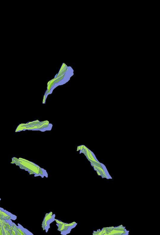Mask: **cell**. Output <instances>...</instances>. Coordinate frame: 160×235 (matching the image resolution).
Segmentation results:
<instances>
[{
    "label": "cell",
    "mask_w": 160,
    "mask_h": 235,
    "mask_svg": "<svg viewBox=\"0 0 160 235\" xmlns=\"http://www.w3.org/2000/svg\"><path fill=\"white\" fill-rule=\"evenodd\" d=\"M55 215H52V212L46 213L44 218L42 224V227L43 230H45L47 232L50 227V224L55 221Z\"/></svg>",
    "instance_id": "cell-5"
},
{
    "label": "cell",
    "mask_w": 160,
    "mask_h": 235,
    "mask_svg": "<svg viewBox=\"0 0 160 235\" xmlns=\"http://www.w3.org/2000/svg\"><path fill=\"white\" fill-rule=\"evenodd\" d=\"M73 75V71L72 67L63 63L58 73L54 78L55 87L66 83Z\"/></svg>",
    "instance_id": "cell-3"
},
{
    "label": "cell",
    "mask_w": 160,
    "mask_h": 235,
    "mask_svg": "<svg viewBox=\"0 0 160 235\" xmlns=\"http://www.w3.org/2000/svg\"><path fill=\"white\" fill-rule=\"evenodd\" d=\"M52 125L49 124L48 121L40 122L36 120L26 123L20 124L17 127L15 132H21L25 130H44L45 131L51 129Z\"/></svg>",
    "instance_id": "cell-2"
},
{
    "label": "cell",
    "mask_w": 160,
    "mask_h": 235,
    "mask_svg": "<svg viewBox=\"0 0 160 235\" xmlns=\"http://www.w3.org/2000/svg\"><path fill=\"white\" fill-rule=\"evenodd\" d=\"M100 231V230L99 229L97 230V231H94L92 234L93 235H97L98 234L99 232Z\"/></svg>",
    "instance_id": "cell-7"
},
{
    "label": "cell",
    "mask_w": 160,
    "mask_h": 235,
    "mask_svg": "<svg viewBox=\"0 0 160 235\" xmlns=\"http://www.w3.org/2000/svg\"><path fill=\"white\" fill-rule=\"evenodd\" d=\"M55 221H56L57 224H62L64 223V222H62V221L57 219H55Z\"/></svg>",
    "instance_id": "cell-6"
},
{
    "label": "cell",
    "mask_w": 160,
    "mask_h": 235,
    "mask_svg": "<svg viewBox=\"0 0 160 235\" xmlns=\"http://www.w3.org/2000/svg\"><path fill=\"white\" fill-rule=\"evenodd\" d=\"M11 163L19 166L20 168L27 171L30 174L35 175V176L48 177L46 170L35 163L23 158L13 157L12 158Z\"/></svg>",
    "instance_id": "cell-1"
},
{
    "label": "cell",
    "mask_w": 160,
    "mask_h": 235,
    "mask_svg": "<svg viewBox=\"0 0 160 235\" xmlns=\"http://www.w3.org/2000/svg\"><path fill=\"white\" fill-rule=\"evenodd\" d=\"M77 223L73 222L70 223L64 222L62 224H56L58 227V230L61 232V234L63 235H66L70 232L71 230L74 228Z\"/></svg>",
    "instance_id": "cell-4"
}]
</instances>
